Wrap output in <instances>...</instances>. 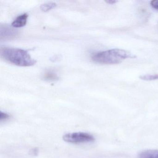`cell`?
Instances as JSON below:
<instances>
[{"label":"cell","mask_w":158,"mask_h":158,"mask_svg":"<svg viewBox=\"0 0 158 158\" xmlns=\"http://www.w3.org/2000/svg\"><path fill=\"white\" fill-rule=\"evenodd\" d=\"M43 78L44 80L47 81H58L59 79V77L58 75L52 71H48L46 72L43 76Z\"/></svg>","instance_id":"cell-7"},{"label":"cell","mask_w":158,"mask_h":158,"mask_svg":"<svg viewBox=\"0 0 158 158\" xmlns=\"http://www.w3.org/2000/svg\"><path fill=\"white\" fill-rule=\"evenodd\" d=\"M28 17V14L27 13L19 15L13 22L12 26L15 28H20L25 26L27 23Z\"/></svg>","instance_id":"cell-5"},{"label":"cell","mask_w":158,"mask_h":158,"mask_svg":"<svg viewBox=\"0 0 158 158\" xmlns=\"http://www.w3.org/2000/svg\"><path fill=\"white\" fill-rule=\"evenodd\" d=\"M138 158H158V150H148L139 153Z\"/></svg>","instance_id":"cell-6"},{"label":"cell","mask_w":158,"mask_h":158,"mask_svg":"<svg viewBox=\"0 0 158 158\" xmlns=\"http://www.w3.org/2000/svg\"><path fill=\"white\" fill-rule=\"evenodd\" d=\"M136 57L129 52L116 48L97 52L92 55L91 59L97 63L113 64L120 63L125 59H135Z\"/></svg>","instance_id":"cell-2"},{"label":"cell","mask_w":158,"mask_h":158,"mask_svg":"<svg viewBox=\"0 0 158 158\" xmlns=\"http://www.w3.org/2000/svg\"><path fill=\"white\" fill-rule=\"evenodd\" d=\"M39 153V150L37 148H35L33 149L32 150H31L30 151V154H32V155H37Z\"/></svg>","instance_id":"cell-12"},{"label":"cell","mask_w":158,"mask_h":158,"mask_svg":"<svg viewBox=\"0 0 158 158\" xmlns=\"http://www.w3.org/2000/svg\"><path fill=\"white\" fill-rule=\"evenodd\" d=\"M63 139L64 141L73 144H81L93 142L95 139L92 135L85 132L67 133L64 135Z\"/></svg>","instance_id":"cell-3"},{"label":"cell","mask_w":158,"mask_h":158,"mask_svg":"<svg viewBox=\"0 0 158 158\" xmlns=\"http://www.w3.org/2000/svg\"><path fill=\"white\" fill-rule=\"evenodd\" d=\"M139 78L141 80L145 81H152L158 79V74H146L141 75L139 77Z\"/></svg>","instance_id":"cell-9"},{"label":"cell","mask_w":158,"mask_h":158,"mask_svg":"<svg viewBox=\"0 0 158 158\" xmlns=\"http://www.w3.org/2000/svg\"><path fill=\"white\" fill-rule=\"evenodd\" d=\"M16 30L10 28L7 26H3L1 27V38H12L15 37L18 35Z\"/></svg>","instance_id":"cell-4"},{"label":"cell","mask_w":158,"mask_h":158,"mask_svg":"<svg viewBox=\"0 0 158 158\" xmlns=\"http://www.w3.org/2000/svg\"><path fill=\"white\" fill-rule=\"evenodd\" d=\"M56 7H57V4L56 3L53 2H50L48 3L42 4L40 6V9L42 11L46 12L49 11L52 9H54Z\"/></svg>","instance_id":"cell-8"},{"label":"cell","mask_w":158,"mask_h":158,"mask_svg":"<svg viewBox=\"0 0 158 158\" xmlns=\"http://www.w3.org/2000/svg\"><path fill=\"white\" fill-rule=\"evenodd\" d=\"M151 5L153 9L158 10V0H153L151 2Z\"/></svg>","instance_id":"cell-11"},{"label":"cell","mask_w":158,"mask_h":158,"mask_svg":"<svg viewBox=\"0 0 158 158\" xmlns=\"http://www.w3.org/2000/svg\"><path fill=\"white\" fill-rule=\"evenodd\" d=\"M0 52L2 59L17 66H33L36 63L26 50L22 49L4 47L1 48Z\"/></svg>","instance_id":"cell-1"},{"label":"cell","mask_w":158,"mask_h":158,"mask_svg":"<svg viewBox=\"0 0 158 158\" xmlns=\"http://www.w3.org/2000/svg\"><path fill=\"white\" fill-rule=\"evenodd\" d=\"M117 2H118L117 1H115V0H107V1H105V2L110 4H114V3H116Z\"/></svg>","instance_id":"cell-13"},{"label":"cell","mask_w":158,"mask_h":158,"mask_svg":"<svg viewBox=\"0 0 158 158\" xmlns=\"http://www.w3.org/2000/svg\"><path fill=\"white\" fill-rule=\"evenodd\" d=\"M10 117V114H8L2 111H1V112H0V121L1 122L5 121V120L9 119Z\"/></svg>","instance_id":"cell-10"}]
</instances>
